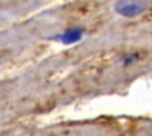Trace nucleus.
I'll use <instances>...</instances> for the list:
<instances>
[{
    "mask_svg": "<svg viewBox=\"0 0 152 136\" xmlns=\"http://www.w3.org/2000/svg\"><path fill=\"white\" fill-rule=\"evenodd\" d=\"M146 8L145 0H118L115 4V11L128 18L137 17L141 14Z\"/></svg>",
    "mask_w": 152,
    "mask_h": 136,
    "instance_id": "f257e3e1",
    "label": "nucleus"
},
{
    "mask_svg": "<svg viewBox=\"0 0 152 136\" xmlns=\"http://www.w3.org/2000/svg\"><path fill=\"white\" fill-rule=\"evenodd\" d=\"M83 34V31L81 28H69L64 33L56 37V40L63 43V44H74L81 40Z\"/></svg>",
    "mask_w": 152,
    "mask_h": 136,
    "instance_id": "f03ea898",
    "label": "nucleus"
}]
</instances>
